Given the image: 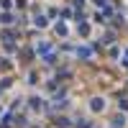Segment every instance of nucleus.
Listing matches in <instances>:
<instances>
[{"label": "nucleus", "instance_id": "nucleus-1", "mask_svg": "<svg viewBox=\"0 0 128 128\" xmlns=\"http://www.w3.org/2000/svg\"><path fill=\"white\" fill-rule=\"evenodd\" d=\"M113 128H123V115H120V118H115V120H113Z\"/></svg>", "mask_w": 128, "mask_h": 128}, {"label": "nucleus", "instance_id": "nucleus-2", "mask_svg": "<svg viewBox=\"0 0 128 128\" xmlns=\"http://www.w3.org/2000/svg\"><path fill=\"white\" fill-rule=\"evenodd\" d=\"M102 105H105L102 100H95V102H92V108H95V110H102Z\"/></svg>", "mask_w": 128, "mask_h": 128}]
</instances>
